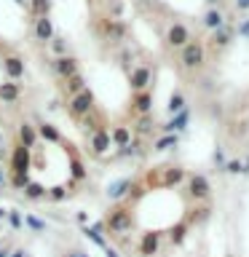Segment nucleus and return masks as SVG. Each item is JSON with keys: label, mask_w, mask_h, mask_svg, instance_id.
<instances>
[{"label": "nucleus", "mask_w": 249, "mask_h": 257, "mask_svg": "<svg viewBox=\"0 0 249 257\" xmlns=\"http://www.w3.org/2000/svg\"><path fill=\"white\" fill-rule=\"evenodd\" d=\"M54 72L59 75L62 80H67V78H72V75H78L80 72V62L75 59V56H59V59L54 62Z\"/></svg>", "instance_id": "39448f33"}, {"label": "nucleus", "mask_w": 249, "mask_h": 257, "mask_svg": "<svg viewBox=\"0 0 249 257\" xmlns=\"http://www.w3.org/2000/svg\"><path fill=\"white\" fill-rule=\"evenodd\" d=\"M88 140H91V153H94V156H102V153H107L110 150V132H107V128H96V132L94 134H88Z\"/></svg>", "instance_id": "6e6552de"}, {"label": "nucleus", "mask_w": 249, "mask_h": 257, "mask_svg": "<svg viewBox=\"0 0 249 257\" xmlns=\"http://www.w3.org/2000/svg\"><path fill=\"white\" fill-rule=\"evenodd\" d=\"M91 30H94V35L102 38V40H120L126 35V24L110 19V16H96Z\"/></svg>", "instance_id": "f257e3e1"}, {"label": "nucleus", "mask_w": 249, "mask_h": 257, "mask_svg": "<svg viewBox=\"0 0 249 257\" xmlns=\"http://www.w3.org/2000/svg\"><path fill=\"white\" fill-rule=\"evenodd\" d=\"M148 80H150V67H134L132 70V75H129V86L134 88V91H142L145 86H148Z\"/></svg>", "instance_id": "9d476101"}, {"label": "nucleus", "mask_w": 249, "mask_h": 257, "mask_svg": "<svg viewBox=\"0 0 249 257\" xmlns=\"http://www.w3.org/2000/svg\"><path fill=\"white\" fill-rule=\"evenodd\" d=\"M3 217H6V209H0V220H3Z\"/></svg>", "instance_id": "5701e85b"}, {"label": "nucleus", "mask_w": 249, "mask_h": 257, "mask_svg": "<svg viewBox=\"0 0 249 257\" xmlns=\"http://www.w3.org/2000/svg\"><path fill=\"white\" fill-rule=\"evenodd\" d=\"M32 32H35V38L40 40V43H51V40L56 38L54 22L48 19V16H43V19H35V24H32Z\"/></svg>", "instance_id": "0eeeda50"}, {"label": "nucleus", "mask_w": 249, "mask_h": 257, "mask_svg": "<svg viewBox=\"0 0 249 257\" xmlns=\"http://www.w3.org/2000/svg\"><path fill=\"white\" fill-rule=\"evenodd\" d=\"M35 128H38V137H40V140L54 142V145H62V134H59V128H56V126H51V123H46V120H43V123H38Z\"/></svg>", "instance_id": "f8f14e48"}, {"label": "nucleus", "mask_w": 249, "mask_h": 257, "mask_svg": "<svg viewBox=\"0 0 249 257\" xmlns=\"http://www.w3.org/2000/svg\"><path fill=\"white\" fill-rule=\"evenodd\" d=\"M38 128L32 126V123H19L16 126V145H22V148H27V150H32L38 145Z\"/></svg>", "instance_id": "423d86ee"}, {"label": "nucleus", "mask_w": 249, "mask_h": 257, "mask_svg": "<svg viewBox=\"0 0 249 257\" xmlns=\"http://www.w3.org/2000/svg\"><path fill=\"white\" fill-rule=\"evenodd\" d=\"M30 14L32 19H43V16L51 14V0H30Z\"/></svg>", "instance_id": "2eb2a0df"}, {"label": "nucleus", "mask_w": 249, "mask_h": 257, "mask_svg": "<svg viewBox=\"0 0 249 257\" xmlns=\"http://www.w3.org/2000/svg\"><path fill=\"white\" fill-rule=\"evenodd\" d=\"M22 193H24V198H27V201H46V198H48L46 185H40V182H35V180H32Z\"/></svg>", "instance_id": "ddd939ff"}, {"label": "nucleus", "mask_w": 249, "mask_h": 257, "mask_svg": "<svg viewBox=\"0 0 249 257\" xmlns=\"http://www.w3.org/2000/svg\"><path fill=\"white\" fill-rule=\"evenodd\" d=\"M3 182H6V174H3V172H0V185H3Z\"/></svg>", "instance_id": "4be33fe9"}, {"label": "nucleus", "mask_w": 249, "mask_h": 257, "mask_svg": "<svg viewBox=\"0 0 249 257\" xmlns=\"http://www.w3.org/2000/svg\"><path fill=\"white\" fill-rule=\"evenodd\" d=\"M86 78L80 75H72V78H67V80H62V94H64V99H72V96H78L80 91H86Z\"/></svg>", "instance_id": "1a4fd4ad"}, {"label": "nucleus", "mask_w": 249, "mask_h": 257, "mask_svg": "<svg viewBox=\"0 0 249 257\" xmlns=\"http://www.w3.org/2000/svg\"><path fill=\"white\" fill-rule=\"evenodd\" d=\"M8 222H11V228H22V214L19 212H8Z\"/></svg>", "instance_id": "412c9836"}, {"label": "nucleus", "mask_w": 249, "mask_h": 257, "mask_svg": "<svg viewBox=\"0 0 249 257\" xmlns=\"http://www.w3.org/2000/svg\"><path fill=\"white\" fill-rule=\"evenodd\" d=\"M70 196V190L64 188V185H56V188H48V198L46 201H51V204H59V201H64Z\"/></svg>", "instance_id": "f3484780"}, {"label": "nucleus", "mask_w": 249, "mask_h": 257, "mask_svg": "<svg viewBox=\"0 0 249 257\" xmlns=\"http://www.w3.org/2000/svg\"><path fill=\"white\" fill-rule=\"evenodd\" d=\"M30 182H32L30 174H14V177H11V188H16V190H24Z\"/></svg>", "instance_id": "6ab92c4d"}, {"label": "nucleus", "mask_w": 249, "mask_h": 257, "mask_svg": "<svg viewBox=\"0 0 249 257\" xmlns=\"http://www.w3.org/2000/svg\"><path fill=\"white\" fill-rule=\"evenodd\" d=\"M24 225H30L32 230H46V222L40 220V217H35V214H27V217H24Z\"/></svg>", "instance_id": "aec40b11"}, {"label": "nucleus", "mask_w": 249, "mask_h": 257, "mask_svg": "<svg viewBox=\"0 0 249 257\" xmlns=\"http://www.w3.org/2000/svg\"><path fill=\"white\" fill-rule=\"evenodd\" d=\"M78 123L83 126V132H86V134H94L96 128H102V126H99V123H102V115H99L96 110H91L88 115H83V118H80Z\"/></svg>", "instance_id": "4468645a"}, {"label": "nucleus", "mask_w": 249, "mask_h": 257, "mask_svg": "<svg viewBox=\"0 0 249 257\" xmlns=\"http://www.w3.org/2000/svg\"><path fill=\"white\" fill-rule=\"evenodd\" d=\"M30 166H32V150L16 145L11 153V172L14 174H30Z\"/></svg>", "instance_id": "20e7f679"}, {"label": "nucleus", "mask_w": 249, "mask_h": 257, "mask_svg": "<svg viewBox=\"0 0 249 257\" xmlns=\"http://www.w3.org/2000/svg\"><path fill=\"white\" fill-rule=\"evenodd\" d=\"M22 96V83H14V80H6L0 83V102H16Z\"/></svg>", "instance_id": "9b49d317"}, {"label": "nucleus", "mask_w": 249, "mask_h": 257, "mask_svg": "<svg viewBox=\"0 0 249 257\" xmlns=\"http://www.w3.org/2000/svg\"><path fill=\"white\" fill-rule=\"evenodd\" d=\"M51 51H54V56H56V59H59V56H67V40L56 35V38L51 40Z\"/></svg>", "instance_id": "a211bd4d"}, {"label": "nucleus", "mask_w": 249, "mask_h": 257, "mask_svg": "<svg viewBox=\"0 0 249 257\" xmlns=\"http://www.w3.org/2000/svg\"><path fill=\"white\" fill-rule=\"evenodd\" d=\"M96 104V96L91 88H86V91H80L78 96H72V99H67V115L72 120H80L83 115H88V112L94 110Z\"/></svg>", "instance_id": "f03ea898"}, {"label": "nucleus", "mask_w": 249, "mask_h": 257, "mask_svg": "<svg viewBox=\"0 0 249 257\" xmlns=\"http://www.w3.org/2000/svg\"><path fill=\"white\" fill-rule=\"evenodd\" d=\"M0 70H3V75L8 80H14V83H19V80L24 78V59L19 54H6L3 59H0Z\"/></svg>", "instance_id": "7ed1b4c3"}, {"label": "nucleus", "mask_w": 249, "mask_h": 257, "mask_svg": "<svg viewBox=\"0 0 249 257\" xmlns=\"http://www.w3.org/2000/svg\"><path fill=\"white\" fill-rule=\"evenodd\" d=\"M16 3H19V6H24V0H16Z\"/></svg>", "instance_id": "b1692460"}, {"label": "nucleus", "mask_w": 249, "mask_h": 257, "mask_svg": "<svg viewBox=\"0 0 249 257\" xmlns=\"http://www.w3.org/2000/svg\"><path fill=\"white\" fill-rule=\"evenodd\" d=\"M110 140L118 145V148H126L129 142H132V128H126V126H115L110 132Z\"/></svg>", "instance_id": "dca6fc26"}]
</instances>
